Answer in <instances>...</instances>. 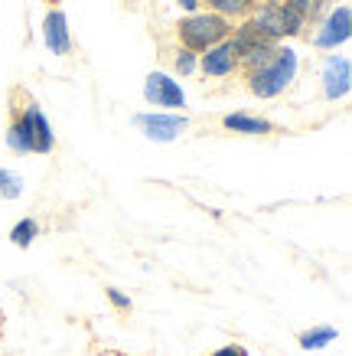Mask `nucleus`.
Returning a JSON list of instances; mask_svg holds the SVG:
<instances>
[{
	"mask_svg": "<svg viewBox=\"0 0 352 356\" xmlns=\"http://www.w3.org/2000/svg\"><path fill=\"white\" fill-rule=\"evenodd\" d=\"M352 88V63L349 56H330L326 63H323V95L330 98V102H340V98L349 95Z\"/></svg>",
	"mask_w": 352,
	"mask_h": 356,
	"instance_id": "1a4fd4ad",
	"label": "nucleus"
},
{
	"mask_svg": "<svg viewBox=\"0 0 352 356\" xmlns=\"http://www.w3.org/2000/svg\"><path fill=\"white\" fill-rule=\"evenodd\" d=\"M17 102H20V115H23V121H26V128H30L33 154H53L56 151V134H53L49 118L43 115V108H40L23 88H17Z\"/></svg>",
	"mask_w": 352,
	"mask_h": 356,
	"instance_id": "0eeeda50",
	"label": "nucleus"
},
{
	"mask_svg": "<svg viewBox=\"0 0 352 356\" xmlns=\"http://www.w3.org/2000/svg\"><path fill=\"white\" fill-rule=\"evenodd\" d=\"M248 23H251L261 36H267L271 43H284V40H294V36H307V30H310L287 3H258L255 10L248 13Z\"/></svg>",
	"mask_w": 352,
	"mask_h": 356,
	"instance_id": "7ed1b4c3",
	"label": "nucleus"
},
{
	"mask_svg": "<svg viewBox=\"0 0 352 356\" xmlns=\"http://www.w3.org/2000/svg\"><path fill=\"white\" fill-rule=\"evenodd\" d=\"M280 3H287L290 10L297 13V17L307 23V26L320 23L323 17L330 13V7H333V0H280Z\"/></svg>",
	"mask_w": 352,
	"mask_h": 356,
	"instance_id": "2eb2a0df",
	"label": "nucleus"
},
{
	"mask_svg": "<svg viewBox=\"0 0 352 356\" xmlns=\"http://www.w3.org/2000/svg\"><path fill=\"white\" fill-rule=\"evenodd\" d=\"M258 3H280V0H258Z\"/></svg>",
	"mask_w": 352,
	"mask_h": 356,
	"instance_id": "5701e85b",
	"label": "nucleus"
},
{
	"mask_svg": "<svg viewBox=\"0 0 352 356\" xmlns=\"http://www.w3.org/2000/svg\"><path fill=\"white\" fill-rule=\"evenodd\" d=\"M36 236H40V222H36V219H20V222H17V226L10 229V242L17 248H30L33 242H36Z\"/></svg>",
	"mask_w": 352,
	"mask_h": 356,
	"instance_id": "dca6fc26",
	"label": "nucleus"
},
{
	"mask_svg": "<svg viewBox=\"0 0 352 356\" xmlns=\"http://www.w3.org/2000/svg\"><path fill=\"white\" fill-rule=\"evenodd\" d=\"M199 3H206V10L219 13V17H225V20H248V13L258 7V0H199Z\"/></svg>",
	"mask_w": 352,
	"mask_h": 356,
	"instance_id": "4468645a",
	"label": "nucleus"
},
{
	"mask_svg": "<svg viewBox=\"0 0 352 356\" xmlns=\"http://www.w3.org/2000/svg\"><path fill=\"white\" fill-rule=\"evenodd\" d=\"M7 147L13 154H33V138L30 128L20 115V102H17V88L10 92V124H7Z\"/></svg>",
	"mask_w": 352,
	"mask_h": 356,
	"instance_id": "f8f14e48",
	"label": "nucleus"
},
{
	"mask_svg": "<svg viewBox=\"0 0 352 356\" xmlns=\"http://www.w3.org/2000/svg\"><path fill=\"white\" fill-rule=\"evenodd\" d=\"M176 3H180V7H183V10H186V13L199 10V0H176Z\"/></svg>",
	"mask_w": 352,
	"mask_h": 356,
	"instance_id": "4be33fe9",
	"label": "nucleus"
},
{
	"mask_svg": "<svg viewBox=\"0 0 352 356\" xmlns=\"http://www.w3.org/2000/svg\"><path fill=\"white\" fill-rule=\"evenodd\" d=\"M105 294H108V301L115 304L117 311H124V314H128L131 307H134V304H131V298H128V294H124V291H117V288H108Z\"/></svg>",
	"mask_w": 352,
	"mask_h": 356,
	"instance_id": "aec40b11",
	"label": "nucleus"
},
{
	"mask_svg": "<svg viewBox=\"0 0 352 356\" xmlns=\"http://www.w3.org/2000/svg\"><path fill=\"white\" fill-rule=\"evenodd\" d=\"M228 46H232L235 59H238V72H248V69L265 63L278 43H271L267 36H261L248 20H238L232 26V33H228Z\"/></svg>",
	"mask_w": 352,
	"mask_h": 356,
	"instance_id": "20e7f679",
	"label": "nucleus"
},
{
	"mask_svg": "<svg viewBox=\"0 0 352 356\" xmlns=\"http://www.w3.org/2000/svg\"><path fill=\"white\" fill-rule=\"evenodd\" d=\"M134 124L144 131L147 140H157V144H170L190 128V118L183 111H140L134 115Z\"/></svg>",
	"mask_w": 352,
	"mask_h": 356,
	"instance_id": "39448f33",
	"label": "nucleus"
},
{
	"mask_svg": "<svg viewBox=\"0 0 352 356\" xmlns=\"http://www.w3.org/2000/svg\"><path fill=\"white\" fill-rule=\"evenodd\" d=\"M144 98H147L153 108H186V92L167 72H150L144 79Z\"/></svg>",
	"mask_w": 352,
	"mask_h": 356,
	"instance_id": "6e6552de",
	"label": "nucleus"
},
{
	"mask_svg": "<svg viewBox=\"0 0 352 356\" xmlns=\"http://www.w3.org/2000/svg\"><path fill=\"white\" fill-rule=\"evenodd\" d=\"M297 65H300L297 49L278 43L274 46V53L267 56L265 63L255 65V69H248V72H242V79H245V88L255 98H278L294 86Z\"/></svg>",
	"mask_w": 352,
	"mask_h": 356,
	"instance_id": "f257e3e1",
	"label": "nucleus"
},
{
	"mask_svg": "<svg viewBox=\"0 0 352 356\" xmlns=\"http://www.w3.org/2000/svg\"><path fill=\"white\" fill-rule=\"evenodd\" d=\"M222 128L232 131V134H258V138H267L274 134V124L267 118H258V115H245V111H232L222 118Z\"/></svg>",
	"mask_w": 352,
	"mask_h": 356,
	"instance_id": "ddd939ff",
	"label": "nucleus"
},
{
	"mask_svg": "<svg viewBox=\"0 0 352 356\" xmlns=\"http://www.w3.org/2000/svg\"><path fill=\"white\" fill-rule=\"evenodd\" d=\"M212 356H248L245 346H238V343H228V346H219Z\"/></svg>",
	"mask_w": 352,
	"mask_h": 356,
	"instance_id": "412c9836",
	"label": "nucleus"
},
{
	"mask_svg": "<svg viewBox=\"0 0 352 356\" xmlns=\"http://www.w3.org/2000/svg\"><path fill=\"white\" fill-rule=\"evenodd\" d=\"M43 43L53 56H69L72 53V33H69V17L65 10L53 7L43 20Z\"/></svg>",
	"mask_w": 352,
	"mask_h": 356,
	"instance_id": "9b49d317",
	"label": "nucleus"
},
{
	"mask_svg": "<svg viewBox=\"0 0 352 356\" xmlns=\"http://www.w3.org/2000/svg\"><path fill=\"white\" fill-rule=\"evenodd\" d=\"M196 72H203L206 79H232V76H238V59H235L228 40H222V43H215L212 49L199 53V69H196Z\"/></svg>",
	"mask_w": 352,
	"mask_h": 356,
	"instance_id": "9d476101",
	"label": "nucleus"
},
{
	"mask_svg": "<svg viewBox=\"0 0 352 356\" xmlns=\"http://www.w3.org/2000/svg\"><path fill=\"white\" fill-rule=\"evenodd\" d=\"M173 69H176L183 79L192 76V72L199 69V53H192V49H183L180 46V49L173 53Z\"/></svg>",
	"mask_w": 352,
	"mask_h": 356,
	"instance_id": "6ab92c4d",
	"label": "nucleus"
},
{
	"mask_svg": "<svg viewBox=\"0 0 352 356\" xmlns=\"http://www.w3.org/2000/svg\"><path fill=\"white\" fill-rule=\"evenodd\" d=\"M228 33H232V20H225L212 10H192L176 23V40L183 49H192V53L212 49L215 43L228 40Z\"/></svg>",
	"mask_w": 352,
	"mask_h": 356,
	"instance_id": "f03ea898",
	"label": "nucleus"
},
{
	"mask_svg": "<svg viewBox=\"0 0 352 356\" xmlns=\"http://www.w3.org/2000/svg\"><path fill=\"white\" fill-rule=\"evenodd\" d=\"M0 196L3 200H20L23 196V177L13 170H0Z\"/></svg>",
	"mask_w": 352,
	"mask_h": 356,
	"instance_id": "a211bd4d",
	"label": "nucleus"
},
{
	"mask_svg": "<svg viewBox=\"0 0 352 356\" xmlns=\"http://www.w3.org/2000/svg\"><path fill=\"white\" fill-rule=\"evenodd\" d=\"M352 36V10L349 3H340V7H330V13L323 17L320 30L313 33V46L323 49V53H336L340 46L349 43Z\"/></svg>",
	"mask_w": 352,
	"mask_h": 356,
	"instance_id": "423d86ee",
	"label": "nucleus"
},
{
	"mask_svg": "<svg viewBox=\"0 0 352 356\" xmlns=\"http://www.w3.org/2000/svg\"><path fill=\"white\" fill-rule=\"evenodd\" d=\"M336 327H313V330H303L300 334V346L303 350H323L326 343H333L336 340Z\"/></svg>",
	"mask_w": 352,
	"mask_h": 356,
	"instance_id": "f3484780",
	"label": "nucleus"
}]
</instances>
